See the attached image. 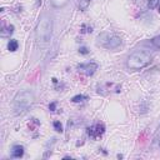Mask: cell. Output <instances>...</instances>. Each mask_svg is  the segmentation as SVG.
<instances>
[{"label": "cell", "instance_id": "1", "mask_svg": "<svg viewBox=\"0 0 160 160\" xmlns=\"http://www.w3.org/2000/svg\"><path fill=\"white\" fill-rule=\"evenodd\" d=\"M53 36V19L49 14L44 13L39 18V21L35 29V40H36L38 48L41 50L46 49L50 44Z\"/></svg>", "mask_w": 160, "mask_h": 160}, {"label": "cell", "instance_id": "2", "mask_svg": "<svg viewBox=\"0 0 160 160\" xmlns=\"http://www.w3.org/2000/svg\"><path fill=\"white\" fill-rule=\"evenodd\" d=\"M35 101V95L31 90H21L13 100V110L16 115H23L33 106Z\"/></svg>", "mask_w": 160, "mask_h": 160}, {"label": "cell", "instance_id": "3", "mask_svg": "<svg viewBox=\"0 0 160 160\" xmlns=\"http://www.w3.org/2000/svg\"><path fill=\"white\" fill-rule=\"evenodd\" d=\"M151 54L148 50H135L128 56L126 65L131 70H140L151 61Z\"/></svg>", "mask_w": 160, "mask_h": 160}, {"label": "cell", "instance_id": "4", "mask_svg": "<svg viewBox=\"0 0 160 160\" xmlns=\"http://www.w3.org/2000/svg\"><path fill=\"white\" fill-rule=\"evenodd\" d=\"M123 40L120 36L115 34H110V33H101L98 36V45L103 46L105 49L109 50H115L121 46Z\"/></svg>", "mask_w": 160, "mask_h": 160}, {"label": "cell", "instance_id": "5", "mask_svg": "<svg viewBox=\"0 0 160 160\" xmlns=\"http://www.w3.org/2000/svg\"><path fill=\"white\" fill-rule=\"evenodd\" d=\"M86 133H88V135H89L90 138L98 139V138H100L105 133V125L103 123H96V124L91 125L90 128H88L86 129Z\"/></svg>", "mask_w": 160, "mask_h": 160}, {"label": "cell", "instance_id": "6", "mask_svg": "<svg viewBox=\"0 0 160 160\" xmlns=\"http://www.w3.org/2000/svg\"><path fill=\"white\" fill-rule=\"evenodd\" d=\"M78 71L79 73H83L85 75H88V76H90V75H93L95 71L98 70V64L96 63H86V64H79L78 66Z\"/></svg>", "mask_w": 160, "mask_h": 160}, {"label": "cell", "instance_id": "7", "mask_svg": "<svg viewBox=\"0 0 160 160\" xmlns=\"http://www.w3.org/2000/svg\"><path fill=\"white\" fill-rule=\"evenodd\" d=\"M24 155V146L23 145H14L11 149V158L20 159Z\"/></svg>", "mask_w": 160, "mask_h": 160}, {"label": "cell", "instance_id": "8", "mask_svg": "<svg viewBox=\"0 0 160 160\" xmlns=\"http://www.w3.org/2000/svg\"><path fill=\"white\" fill-rule=\"evenodd\" d=\"M18 48H19V43L16 41V40H14V39L10 40L9 44H8V49H9V51H16Z\"/></svg>", "mask_w": 160, "mask_h": 160}, {"label": "cell", "instance_id": "9", "mask_svg": "<svg viewBox=\"0 0 160 160\" xmlns=\"http://www.w3.org/2000/svg\"><path fill=\"white\" fill-rule=\"evenodd\" d=\"M50 1H51L53 6L55 8H63L69 3V0H50Z\"/></svg>", "mask_w": 160, "mask_h": 160}, {"label": "cell", "instance_id": "10", "mask_svg": "<svg viewBox=\"0 0 160 160\" xmlns=\"http://www.w3.org/2000/svg\"><path fill=\"white\" fill-rule=\"evenodd\" d=\"M90 1H91V0H80L79 1V10H81V11L86 10L90 5Z\"/></svg>", "mask_w": 160, "mask_h": 160}, {"label": "cell", "instance_id": "11", "mask_svg": "<svg viewBox=\"0 0 160 160\" xmlns=\"http://www.w3.org/2000/svg\"><path fill=\"white\" fill-rule=\"evenodd\" d=\"M86 99H88L86 95L79 94V95H75V96H73L71 101H73V103H80V101H83V100H86Z\"/></svg>", "mask_w": 160, "mask_h": 160}, {"label": "cell", "instance_id": "12", "mask_svg": "<svg viewBox=\"0 0 160 160\" xmlns=\"http://www.w3.org/2000/svg\"><path fill=\"white\" fill-rule=\"evenodd\" d=\"M149 110V105H148V101H143L140 104V108H139V111L140 114H145Z\"/></svg>", "mask_w": 160, "mask_h": 160}, {"label": "cell", "instance_id": "13", "mask_svg": "<svg viewBox=\"0 0 160 160\" xmlns=\"http://www.w3.org/2000/svg\"><path fill=\"white\" fill-rule=\"evenodd\" d=\"M151 44H153V46L155 49L160 50V35H158V36H155V38L151 39Z\"/></svg>", "mask_w": 160, "mask_h": 160}, {"label": "cell", "instance_id": "14", "mask_svg": "<svg viewBox=\"0 0 160 160\" xmlns=\"http://www.w3.org/2000/svg\"><path fill=\"white\" fill-rule=\"evenodd\" d=\"M160 0H148V8L149 9H155L159 6Z\"/></svg>", "mask_w": 160, "mask_h": 160}, {"label": "cell", "instance_id": "15", "mask_svg": "<svg viewBox=\"0 0 160 160\" xmlns=\"http://www.w3.org/2000/svg\"><path fill=\"white\" fill-rule=\"evenodd\" d=\"M153 143H154V144H159V143H160V125L158 126L156 131H155V134H154V139H153Z\"/></svg>", "mask_w": 160, "mask_h": 160}, {"label": "cell", "instance_id": "16", "mask_svg": "<svg viewBox=\"0 0 160 160\" xmlns=\"http://www.w3.org/2000/svg\"><path fill=\"white\" fill-rule=\"evenodd\" d=\"M54 129L56 130L58 133H63V124L60 123V121H54Z\"/></svg>", "mask_w": 160, "mask_h": 160}, {"label": "cell", "instance_id": "17", "mask_svg": "<svg viewBox=\"0 0 160 160\" xmlns=\"http://www.w3.org/2000/svg\"><path fill=\"white\" fill-rule=\"evenodd\" d=\"M79 53H80V54H83V55H86V54H89V50H88L86 48H85V46H80Z\"/></svg>", "mask_w": 160, "mask_h": 160}, {"label": "cell", "instance_id": "18", "mask_svg": "<svg viewBox=\"0 0 160 160\" xmlns=\"http://www.w3.org/2000/svg\"><path fill=\"white\" fill-rule=\"evenodd\" d=\"M55 109H56V101L50 103V105H49V110H50V111H54Z\"/></svg>", "mask_w": 160, "mask_h": 160}, {"label": "cell", "instance_id": "19", "mask_svg": "<svg viewBox=\"0 0 160 160\" xmlns=\"http://www.w3.org/2000/svg\"><path fill=\"white\" fill-rule=\"evenodd\" d=\"M41 1L43 0H36V6H40V5H41Z\"/></svg>", "mask_w": 160, "mask_h": 160}, {"label": "cell", "instance_id": "20", "mask_svg": "<svg viewBox=\"0 0 160 160\" xmlns=\"http://www.w3.org/2000/svg\"><path fill=\"white\" fill-rule=\"evenodd\" d=\"M53 83H54V84H56V83H58V80L55 79V78H53Z\"/></svg>", "mask_w": 160, "mask_h": 160}]
</instances>
